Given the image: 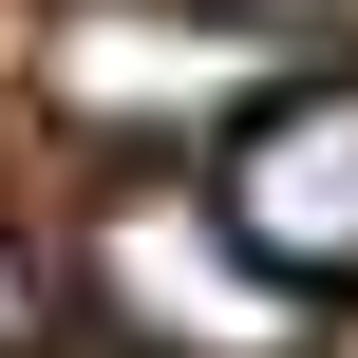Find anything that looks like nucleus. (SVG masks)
I'll return each instance as SVG.
<instances>
[{"label": "nucleus", "instance_id": "obj_3", "mask_svg": "<svg viewBox=\"0 0 358 358\" xmlns=\"http://www.w3.org/2000/svg\"><path fill=\"white\" fill-rule=\"evenodd\" d=\"M227 227L283 264V283H321V302H358V76H283L245 132H227Z\"/></svg>", "mask_w": 358, "mask_h": 358}, {"label": "nucleus", "instance_id": "obj_4", "mask_svg": "<svg viewBox=\"0 0 358 358\" xmlns=\"http://www.w3.org/2000/svg\"><path fill=\"white\" fill-rule=\"evenodd\" d=\"M0 358H38V245L0 227Z\"/></svg>", "mask_w": 358, "mask_h": 358}, {"label": "nucleus", "instance_id": "obj_5", "mask_svg": "<svg viewBox=\"0 0 358 358\" xmlns=\"http://www.w3.org/2000/svg\"><path fill=\"white\" fill-rule=\"evenodd\" d=\"M227 19H358V0H227Z\"/></svg>", "mask_w": 358, "mask_h": 358}, {"label": "nucleus", "instance_id": "obj_1", "mask_svg": "<svg viewBox=\"0 0 358 358\" xmlns=\"http://www.w3.org/2000/svg\"><path fill=\"white\" fill-rule=\"evenodd\" d=\"M76 340H113V358H321L340 302L283 283V264L227 227V189L113 170L94 227H76Z\"/></svg>", "mask_w": 358, "mask_h": 358}, {"label": "nucleus", "instance_id": "obj_2", "mask_svg": "<svg viewBox=\"0 0 358 358\" xmlns=\"http://www.w3.org/2000/svg\"><path fill=\"white\" fill-rule=\"evenodd\" d=\"M283 76L227 0H38V113L113 132V151H189V132H245Z\"/></svg>", "mask_w": 358, "mask_h": 358}]
</instances>
